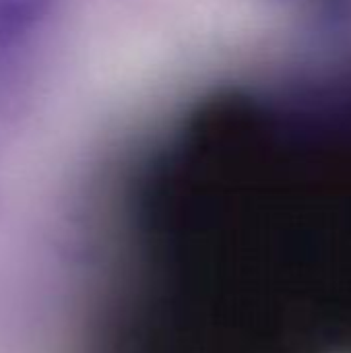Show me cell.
Listing matches in <instances>:
<instances>
[{
	"label": "cell",
	"mask_w": 351,
	"mask_h": 353,
	"mask_svg": "<svg viewBox=\"0 0 351 353\" xmlns=\"http://www.w3.org/2000/svg\"><path fill=\"white\" fill-rule=\"evenodd\" d=\"M56 0H0V50L29 35L54 8Z\"/></svg>",
	"instance_id": "cell-1"
}]
</instances>
